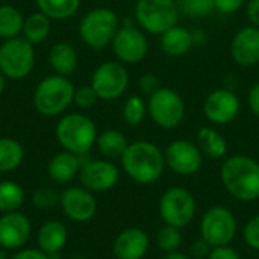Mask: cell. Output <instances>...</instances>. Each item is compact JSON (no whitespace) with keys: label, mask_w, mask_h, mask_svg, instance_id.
Returning a JSON list of instances; mask_svg holds the SVG:
<instances>
[{"label":"cell","mask_w":259,"mask_h":259,"mask_svg":"<svg viewBox=\"0 0 259 259\" xmlns=\"http://www.w3.org/2000/svg\"><path fill=\"white\" fill-rule=\"evenodd\" d=\"M124 173L141 185L155 184L165 170L164 152L150 141H135L127 146L120 158Z\"/></svg>","instance_id":"cell-1"},{"label":"cell","mask_w":259,"mask_h":259,"mask_svg":"<svg viewBox=\"0 0 259 259\" xmlns=\"http://www.w3.org/2000/svg\"><path fill=\"white\" fill-rule=\"evenodd\" d=\"M220 179L226 191L241 202L259 199V162L246 155H234L220 167Z\"/></svg>","instance_id":"cell-2"},{"label":"cell","mask_w":259,"mask_h":259,"mask_svg":"<svg viewBox=\"0 0 259 259\" xmlns=\"http://www.w3.org/2000/svg\"><path fill=\"white\" fill-rule=\"evenodd\" d=\"M55 135L64 150L80 156L88 155L93 146H96L99 134L96 123L90 117L71 112L59 118L55 127Z\"/></svg>","instance_id":"cell-3"},{"label":"cell","mask_w":259,"mask_h":259,"mask_svg":"<svg viewBox=\"0 0 259 259\" xmlns=\"http://www.w3.org/2000/svg\"><path fill=\"white\" fill-rule=\"evenodd\" d=\"M76 87L67 76L50 74L39 80L33 91V106L46 117L64 114L74 99Z\"/></svg>","instance_id":"cell-4"},{"label":"cell","mask_w":259,"mask_h":259,"mask_svg":"<svg viewBox=\"0 0 259 259\" xmlns=\"http://www.w3.org/2000/svg\"><path fill=\"white\" fill-rule=\"evenodd\" d=\"M120 29L118 15L109 8H94L88 11L79 23V36L93 50L109 46Z\"/></svg>","instance_id":"cell-5"},{"label":"cell","mask_w":259,"mask_h":259,"mask_svg":"<svg viewBox=\"0 0 259 259\" xmlns=\"http://www.w3.org/2000/svg\"><path fill=\"white\" fill-rule=\"evenodd\" d=\"M140 27L152 35H162L179 21L181 11L176 0H137L134 8Z\"/></svg>","instance_id":"cell-6"},{"label":"cell","mask_w":259,"mask_h":259,"mask_svg":"<svg viewBox=\"0 0 259 259\" xmlns=\"http://www.w3.org/2000/svg\"><path fill=\"white\" fill-rule=\"evenodd\" d=\"M35 67V50L23 36L5 39L0 44V71L6 79L21 80Z\"/></svg>","instance_id":"cell-7"},{"label":"cell","mask_w":259,"mask_h":259,"mask_svg":"<svg viewBox=\"0 0 259 259\" xmlns=\"http://www.w3.org/2000/svg\"><path fill=\"white\" fill-rule=\"evenodd\" d=\"M185 102L171 88H159L147 100V112L153 123L162 129H175L185 118Z\"/></svg>","instance_id":"cell-8"},{"label":"cell","mask_w":259,"mask_h":259,"mask_svg":"<svg viewBox=\"0 0 259 259\" xmlns=\"http://www.w3.org/2000/svg\"><path fill=\"white\" fill-rule=\"evenodd\" d=\"M237 235V219L226 206L209 208L200 222V237L211 247L229 246Z\"/></svg>","instance_id":"cell-9"},{"label":"cell","mask_w":259,"mask_h":259,"mask_svg":"<svg viewBox=\"0 0 259 259\" xmlns=\"http://www.w3.org/2000/svg\"><path fill=\"white\" fill-rule=\"evenodd\" d=\"M90 85L94 88L99 100L112 102L126 93L129 73L120 61H106L94 70Z\"/></svg>","instance_id":"cell-10"},{"label":"cell","mask_w":259,"mask_h":259,"mask_svg":"<svg viewBox=\"0 0 259 259\" xmlns=\"http://www.w3.org/2000/svg\"><path fill=\"white\" fill-rule=\"evenodd\" d=\"M159 215L165 225L179 229L188 226L196 215L194 196L182 187L167 190L159 200Z\"/></svg>","instance_id":"cell-11"},{"label":"cell","mask_w":259,"mask_h":259,"mask_svg":"<svg viewBox=\"0 0 259 259\" xmlns=\"http://www.w3.org/2000/svg\"><path fill=\"white\" fill-rule=\"evenodd\" d=\"M111 47L121 64H138L149 53V39L141 27L123 24L117 30Z\"/></svg>","instance_id":"cell-12"},{"label":"cell","mask_w":259,"mask_h":259,"mask_svg":"<svg viewBox=\"0 0 259 259\" xmlns=\"http://www.w3.org/2000/svg\"><path fill=\"white\" fill-rule=\"evenodd\" d=\"M165 165L181 176H193L196 175L203 162V155L197 144L187 140L171 141L165 152Z\"/></svg>","instance_id":"cell-13"},{"label":"cell","mask_w":259,"mask_h":259,"mask_svg":"<svg viewBox=\"0 0 259 259\" xmlns=\"http://www.w3.org/2000/svg\"><path fill=\"white\" fill-rule=\"evenodd\" d=\"M240 111V97L228 88H219L211 91L203 102V114L206 120L217 126L232 123L238 117Z\"/></svg>","instance_id":"cell-14"},{"label":"cell","mask_w":259,"mask_h":259,"mask_svg":"<svg viewBox=\"0 0 259 259\" xmlns=\"http://www.w3.org/2000/svg\"><path fill=\"white\" fill-rule=\"evenodd\" d=\"M83 188L91 193H105L112 190L120 178V171L109 159H90L79 171Z\"/></svg>","instance_id":"cell-15"},{"label":"cell","mask_w":259,"mask_h":259,"mask_svg":"<svg viewBox=\"0 0 259 259\" xmlns=\"http://www.w3.org/2000/svg\"><path fill=\"white\" fill-rule=\"evenodd\" d=\"M59 205L64 214L77 223L90 222L97 212V202L93 193L83 187L65 188L61 194Z\"/></svg>","instance_id":"cell-16"},{"label":"cell","mask_w":259,"mask_h":259,"mask_svg":"<svg viewBox=\"0 0 259 259\" xmlns=\"http://www.w3.org/2000/svg\"><path fill=\"white\" fill-rule=\"evenodd\" d=\"M32 232L30 220L18 211L0 215V247L6 250H20Z\"/></svg>","instance_id":"cell-17"},{"label":"cell","mask_w":259,"mask_h":259,"mask_svg":"<svg viewBox=\"0 0 259 259\" xmlns=\"http://www.w3.org/2000/svg\"><path fill=\"white\" fill-rule=\"evenodd\" d=\"M231 56L240 67L249 68L259 64V27L244 26L231 41Z\"/></svg>","instance_id":"cell-18"},{"label":"cell","mask_w":259,"mask_h":259,"mask_svg":"<svg viewBox=\"0 0 259 259\" xmlns=\"http://www.w3.org/2000/svg\"><path fill=\"white\" fill-rule=\"evenodd\" d=\"M149 235L138 228L120 232L114 241L112 252L117 259H143L149 250Z\"/></svg>","instance_id":"cell-19"},{"label":"cell","mask_w":259,"mask_h":259,"mask_svg":"<svg viewBox=\"0 0 259 259\" xmlns=\"http://www.w3.org/2000/svg\"><path fill=\"white\" fill-rule=\"evenodd\" d=\"M67 238H68L67 228L58 220H49L38 231L36 235L38 249L49 256H55L64 249V246L67 244Z\"/></svg>","instance_id":"cell-20"},{"label":"cell","mask_w":259,"mask_h":259,"mask_svg":"<svg viewBox=\"0 0 259 259\" xmlns=\"http://www.w3.org/2000/svg\"><path fill=\"white\" fill-rule=\"evenodd\" d=\"M80 167H82L80 156L64 150V152L56 153L50 159L47 165V173L53 182L68 184L77 176V173L80 171Z\"/></svg>","instance_id":"cell-21"},{"label":"cell","mask_w":259,"mask_h":259,"mask_svg":"<svg viewBox=\"0 0 259 259\" xmlns=\"http://www.w3.org/2000/svg\"><path fill=\"white\" fill-rule=\"evenodd\" d=\"M159 46L167 56H171V58L184 56L194 46L193 30H188L187 27L176 24L161 35Z\"/></svg>","instance_id":"cell-22"},{"label":"cell","mask_w":259,"mask_h":259,"mask_svg":"<svg viewBox=\"0 0 259 259\" xmlns=\"http://www.w3.org/2000/svg\"><path fill=\"white\" fill-rule=\"evenodd\" d=\"M49 62L55 74L70 77L79 64V55L73 44L67 41H61L52 46L49 52Z\"/></svg>","instance_id":"cell-23"},{"label":"cell","mask_w":259,"mask_h":259,"mask_svg":"<svg viewBox=\"0 0 259 259\" xmlns=\"http://www.w3.org/2000/svg\"><path fill=\"white\" fill-rule=\"evenodd\" d=\"M202 155L211 159H222L228 153V141L226 138L214 127H200L197 132V143Z\"/></svg>","instance_id":"cell-24"},{"label":"cell","mask_w":259,"mask_h":259,"mask_svg":"<svg viewBox=\"0 0 259 259\" xmlns=\"http://www.w3.org/2000/svg\"><path fill=\"white\" fill-rule=\"evenodd\" d=\"M96 146L100 155L105 156L106 159H117L123 156L129 143L123 132L117 129H106L97 135Z\"/></svg>","instance_id":"cell-25"},{"label":"cell","mask_w":259,"mask_h":259,"mask_svg":"<svg viewBox=\"0 0 259 259\" xmlns=\"http://www.w3.org/2000/svg\"><path fill=\"white\" fill-rule=\"evenodd\" d=\"M50 30H52V20L38 11L24 18L21 35L30 44H39L44 39H47V36L50 35Z\"/></svg>","instance_id":"cell-26"},{"label":"cell","mask_w":259,"mask_h":259,"mask_svg":"<svg viewBox=\"0 0 259 259\" xmlns=\"http://www.w3.org/2000/svg\"><path fill=\"white\" fill-rule=\"evenodd\" d=\"M24 17L12 5H0V39L17 38L23 32Z\"/></svg>","instance_id":"cell-27"},{"label":"cell","mask_w":259,"mask_h":259,"mask_svg":"<svg viewBox=\"0 0 259 259\" xmlns=\"http://www.w3.org/2000/svg\"><path fill=\"white\" fill-rule=\"evenodd\" d=\"M24 159V149L23 146L8 137L0 138V173H9L20 167Z\"/></svg>","instance_id":"cell-28"},{"label":"cell","mask_w":259,"mask_h":259,"mask_svg":"<svg viewBox=\"0 0 259 259\" xmlns=\"http://www.w3.org/2000/svg\"><path fill=\"white\" fill-rule=\"evenodd\" d=\"M38 11L50 20H67L73 17L79 8L80 0H35Z\"/></svg>","instance_id":"cell-29"},{"label":"cell","mask_w":259,"mask_h":259,"mask_svg":"<svg viewBox=\"0 0 259 259\" xmlns=\"http://www.w3.org/2000/svg\"><path fill=\"white\" fill-rule=\"evenodd\" d=\"M24 203V191L21 185L12 181L0 182V212H14L18 211Z\"/></svg>","instance_id":"cell-30"},{"label":"cell","mask_w":259,"mask_h":259,"mask_svg":"<svg viewBox=\"0 0 259 259\" xmlns=\"http://www.w3.org/2000/svg\"><path fill=\"white\" fill-rule=\"evenodd\" d=\"M147 114V103L143 97L134 94L126 99L123 105V118L129 126H138L143 123L144 117Z\"/></svg>","instance_id":"cell-31"},{"label":"cell","mask_w":259,"mask_h":259,"mask_svg":"<svg viewBox=\"0 0 259 259\" xmlns=\"http://www.w3.org/2000/svg\"><path fill=\"white\" fill-rule=\"evenodd\" d=\"M182 244V234L179 228L165 225L156 234V246L165 253L178 252Z\"/></svg>","instance_id":"cell-32"},{"label":"cell","mask_w":259,"mask_h":259,"mask_svg":"<svg viewBox=\"0 0 259 259\" xmlns=\"http://www.w3.org/2000/svg\"><path fill=\"white\" fill-rule=\"evenodd\" d=\"M181 14L191 18H202L214 11V0H176Z\"/></svg>","instance_id":"cell-33"},{"label":"cell","mask_w":259,"mask_h":259,"mask_svg":"<svg viewBox=\"0 0 259 259\" xmlns=\"http://www.w3.org/2000/svg\"><path fill=\"white\" fill-rule=\"evenodd\" d=\"M61 196L52 188H38L32 194V203L39 209H52L59 203Z\"/></svg>","instance_id":"cell-34"},{"label":"cell","mask_w":259,"mask_h":259,"mask_svg":"<svg viewBox=\"0 0 259 259\" xmlns=\"http://www.w3.org/2000/svg\"><path fill=\"white\" fill-rule=\"evenodd\" d=\"M97 100H99V97H97V94L91 85H82V87L74 90L73 103L82 109H88V108L94 106Z\"/></svg>","instance_id":"cell-35"},{"label":"cell","mask_w":259,"mask_h":259,"mask_svg":"<svg viewBox=\"0 0 259 259\" xmlns=\"http://www.w3.org/2000/svg\"><path fill=\"white\" fill-rule=\"evenodd\" d=\"M243 238L250 249L259 250V215H255L247 222L243 231Z\"/></svg>","instance_id":"cell-36"},{"label":"cell","mask_w":259,"mask_h":259,"mask_svg":"<svg viewBox=\"0 0 259 259\" xmlns=\"http://www.w3.org/2000/svg\"><path fill=\"white\" fill-rule=\"evenodd\" d=\"M138 87H140L141 93L146 94L147 97H150V96L155 94L159 88H162V87H161L159 77H158L156 74H153V73H146V74H143V76L140 77V80H138Z\"/></svg>","instance_id":"cell-37"},{"label":"cell","mask_w":259,"mask_h":259,"mask_svg":"<svg viewBox=\"0 0 259 259\" xmlns=\"http://www.w3.org/2000/svg\"><path fill=\"white\" fill-rule=\"evenodd\" d=\"M246 3L247 0H214V11L225 15H231L246 6Z\"/></svg>","instance_id":"cell-38"},{"label":"cell","mask_w":259,"mask_h":259,"mask_svg":"<svg viewBox=\"0 0 259 259\" xmlns=\"http://www.w3.org/2000/svg\"><path fill=\"white\" fill-rule=\"evenodd\" d=\"M206 259H241L238 252L232 249L231 246H220V247H212L208 258Z\"/></svg>","instance_id":"cell-39"},{"label":"cell","mask_w":259,"mask_h":259,"mask_svg":"<svg viewBox=\"0 0 259 259\" xmlns=\"http://www.w3.org/2000/svg\"><path fill=\"white\" fill-rule=\"evenodd\" d=\"M247 105L252 111L253 115H256L259 118V80L255 82L250 90H249V94H247Z\"/></svg>","instance_id":"cell-40"},{"label":"cell","mask_w":259,"mask_h":259,"mask_svg":"<svg viewBox=\"0 0 259 259\" xmlns=\"http://www.w3.org/2000/svg\"><path fill=\"white\" fill-rule=\"evenodd\" d=\"M11 259H50L39 249H20Z\"/></svg>","instance_id":"cell-41"},{"label":"cell","mask_w":259,"mask_h":259,"mask_svg":"<svg viewBox=\"0 0 259 259\" xmlns=\"http://www.w3.org/2000/svg\"><path fill=\"white\" fill-rule=\"evenodd\" d=\"M246 17L252 26L259 27V0H247L246 3Z\"/></svg>","instance_id":"cell-42"},{"label":"cell","mask_w":259,"mask_h":259,"mask_svg":"<svg viewBox=\"0 0 259 259\" xmlns=\"http://www.w3.org/2000/svg\"><path fill=\"white\" fill-rule=\"evenodd\" d=\"M211 246L205 241V240H197V241H194V244L191 246V252H193V255H194V258H208V255H209V252H211Z\"/></svg>","instance_id":"cell-43"},{"label":"cell","mask_w":259,"mask_h":259,"mask_svg":"<svg viewBox=\"0 0 259 259\" xmlns=\"http://www.w3.org/2000/svg\"><path fill=\"white\" fill-rule=\"evenodd\" d=\"M193 39L194 44H203L206 41V33L203 30H193Z\"/></svg>","instance_id":"cell-44"},{"label":"cell","mask_w":259,"mask_h":259,"mask_svg":"<svg viewBox=\"0 0 259 259\" xmlns=\"http://www.w3.org/2000/svg\"><path fill=\"white\" fill-rule=\"evenodd\" d=\"M164 259H191L190 256H187L185 253H181V252H171V253H167V256Z\"/></svg>","instance_id":"cell-45"},{"label":"cell","mask_w":259,"mask_h":259,"mask_svg":"<svg viewBox=\"0 0 259 259\" xmlns=\"http://www.w3.org/2000/svg\"><path fill=\"white\" fill-rule=\"evenodd\" d=\"M5 87H6V77H5L3 73L0 71V96H2L3 91H5Z\"/></svg>","instance_id":"cell-46"},{"label":"cell","mask_w":259,"mask_h":259,"mask_svg":"<svg viewBox=\"0 0 259 259\" xmlns=\"http://www.w3.org/2000/svg\"><path fill=\"white\" fill-rule=\"evenodd\" d=\"M0 259H8V255H6V249L0 247Z\"/></svg>","instance_id":"cell-47"}]
</instances>
